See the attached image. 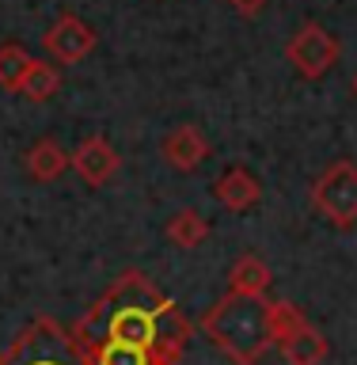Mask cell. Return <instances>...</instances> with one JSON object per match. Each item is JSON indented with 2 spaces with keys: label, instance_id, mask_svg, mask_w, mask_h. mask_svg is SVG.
<instances>
[{
  "label": "cell",
  "instance_id": "obj_4",
  "mask_svg": "<svg viewBox=\"0 0 357 365\" xmlns=\"http://www.w3.org/2000/svg\"><path fill=\"white\" fill-rule=\"evenodd\" d=\"M338 57V42L319 27V23H304L289 42V61L296 65V73L304 76H324Z\"/></svg>",
  "mask_w": 357,
  "mask_h": 365
},
{
  "label": "cell",
  "instance_id": "obj_15",
  "mask_svg": "<svg viewBox=\"0 0 357 365\" xmlns=\"http://www.w3.org/2000/svg\"><path fill=\"white\" fill-rule=\"evenodd\" d=\"M267 319H270V335L274 339H293L296 331L304 327V319H301V312H296L293 304H274L270 312H267Z\"/></svg>",
  "mask_w": 357,
  "mask_h": 365
},
{
  "label": "cell",
  "instance_id": "obj_13",
  "mask_svg": "<svg viewBox=\"0 0 357 365\" xmlns=\"http://www.w3.org/2000/svg\"><path fill=\"white\" fill-rule=\"evenodd\" d=\"M167 236L175 240L179 247H194L198 240L205 236V221L194 210H182V213H175L171 217V225H167Z\"/></svg>",
  "mask_w": 357,
  "mask_h": 365
},
{
  "label": "cell",
  "instance_id": "obj_6",
  "mask_svg": "<svg viewBox=\"0 0 357 365\" xmlns=\"http://www.w3.org/2000/svg\"><path fill=\"white\" fill-rule=\"evenodd\" d=\"M42 46L57 57V61H80V57H88L91 46H95V31H91L88 23H80L76 16H61L50 31H46Z\"/></svg>",
  "mask_w": 357,
  "mask_h": 365
},
{
  "label": "cell",
  "instance_id": "obj_2",
  "mask_svg": "<svg viewBox=\"0 0 357 365\" xmlns=\"http://www.w3.org/2000/svg\"><path fill=\"white\" fill-rule=\"evenodd\" d=\"M270 308L259 301V293H232L205 316V331L217 346H224L239 361H255L270 342Z\"/></svg>",
  "mask_w": 357,
  "mask_h": 365
},
{
  "label": "cell",
  "instance_id": "obj_12",
  "mask_svg": "<svg viewBox=\"0 0 357 365\" xmlns=\"http://www.w3.org/2000/svg\"><path fill=\"white\" fill-rule=\"evenodd\" d=\"M27 68H31V57L23 46H4V50H0V84L4 88H19L23 76H27Z\"/></svg>",
  "mask_w": 357,
  "mask_h": 365
},
{
  "label": "cell",
  "instance_id": "obj_9",
  "mask_svg": "<svg viewBox=\"0 0 357 365\" xmlns=\"http://www.w3.org/2000/svg\"><path fill=\"white\" fill-rule=\"evenodd\" d=\"M217 198H221L228 210H244V205H251L259 198V182L251 179L244 168H232L228 175H221V182H217Z\"/></svg>",
  "mask_w": 357,
  "mask_h": 365
},
{
  "label": "cell",
  "instance_id": "obj_3",
  "mask_svg": "<svg viewBox=\"0 0 357 365\" xmlns=\"http://www.w3.org/2000/svg\"><path fill=\"white\" fill-rule=\"evenodd\" d=\"M0 365H84V361H80V354L68 346V339L61 331L42 324V327L27 331V335L0 358Z\"/></svg>",
  "mask_w": 357,
  "mask_h": 365
},
{
  "label": "cell",
  "instance_id": "obj_7",
  "mask_svg": "<svg viewBox=\"0 0 357 365\" xmlns=\"http://www.w3.org/2000/svg\"><path fill=\"white\" fill-rule=\"evenodd\" d=\"M114 168H118V156L110 153V145L107 141H84L80 145V153H76V171L84 175L88 182H107L114 175Z\"/></svg>",
  "mask_w": 357,
  "mask_h": 365
},
{
  "label": "cell",
  "instance_id": "obj_5",
  "mask_svg": "<svg viewBox=\"0 0 357 365\" xmlns=\"http://www.w3.org/2000/svg\"><path fill=\"white\" fill-rule=\"evenodd\" d=\"M316 202L331 221H353L357 217V168L353 164H335L319 179L316 187Z\"/></svg>",
  "mask_w": 357,
  "mask_h": 365
},
{
  "label": "cell",
  "instance_id": "obj_11",
  "mask_svg": "<svg viewBox=\"0 0 357 365\" xmlns=\"http://www.w3.org/2000/svg\"><path fill=\"white\" fill-rule=\"evenodd\" d=\"M57 88H61L57 68L42 65V61H31L27 76H23V84H19V91H23V96H31V99H50V96H57Z\"/></svg>",
  "mask_w": 357,
  "mask_h": 365
},
{
  "label": "cell",
  "instance_id": "obj_17",
  "mask_svg": "<svg viewBox=\"0 0 357 365\" xmlns=\"http://www.w3.org/2000/svg\"><path fill=\"white\" fill-rule=\"evenodd\" d=\"M99 365H148V358H145V350L99 342Z\"/></svg>",
  "mask_w": 357,
  "mask_h": 365
},
{
  "label": "cell",
  "instance_id": "obj_1",
  "mask_svg": "<svg viewBox=\"0 0 357 365\" xmlns=\"http://www.w3.org/2000/svg\"><path fill=\"white\" fill-rule=\"evenodd\" d=\"M84 335H95V342H114V346H133L148 354L160 346V339L179 346L182 324L175 327V316L160 301V293L133 274L84 319Z\"/></svg>",
  "mask_w": 357,
  "mask_h": 365
},
{
  "label": "cell",
  "instance_id": "obj_10",
  "mask_svg": "<svg viewBox=\"0 0 357 365\" xmlns=\"http://www.w3.org/2000/svg\"><path fill=\"white\" fill-rule=\"evenodd\" d=\"M324 354H327V346L312 327H301L293 339H285V358H289V365H316Z\"/></svg>",
  "mask_w": 357,
  "mask_h": 365
},
{
  "label": "cell",
  "instance_id": "obj_14",
  "mask_svg": "<svg viewBox=\"0 0 357 365\" xmlns=\"http://www.w3.org/2000/svg\"><path fill=\"white\" fill-rule=\"evenodd\" d=\"M27 168H31L38 179H53V175H61V168H65V153H61L53 141H42V145L27 156Z\"/></svg>",
  "mask_w": 357,
  "mask_h": 365
},
{
  "label": "cell",
  "instance_id": "obj_8",
  "mask_svg": "<svg viewBox=\"0 0 357 365\" xmlns=\"http://www.w3.org/2000/svg\"><path fill=\"white\" fill-rule=\"evenodd\" d=\"M164 153H167V160H171L175 168L187 171V168H194V164L205 156V141H202V133L194 130V125H179V130L167 133Z\"/></svg>",
  "mask_w": 357,
  "mask_h": 365
},
{
  "label": "cell",
  "instance_id": "obj_18",
  "mask_svg": "<svg viewBox=\"0 0 357 365\" xmlns=\"http://www.w3.org/2000/svg\"><path fill=\"white\" fill-rule=\"evenodd\" d=\"M228 4H232L236 11H244V16H255V11L267 4V0H228Z\"/></svg>",
  "mask_w": 357,
  "mask_h": 365
},
{
  "label": "cell",
  "instance_id": "obj_16",
  "mask_svg": "<svg viewBox=\"0 0 357 365\" xmlns=\"http://www.w3.org/2000/svg\"><path fill=\"white\" fill-rule=\"evenodd\" d=\"M267 278L270 274H267V267H262L259 259H244L236 267V289L239 293H259L262 285H267Z\"/></svg>",
  "mask_w": 357,
  "mask_h": 365
}]
</instances>
